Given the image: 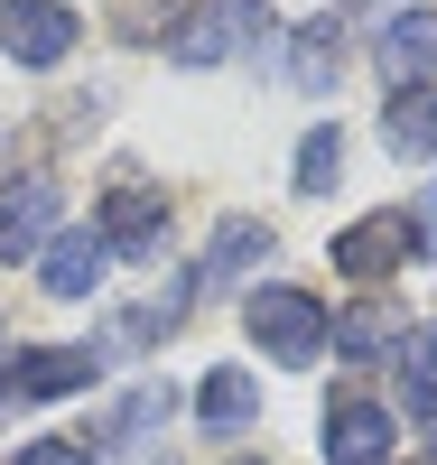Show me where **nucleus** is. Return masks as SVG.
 Listing matches in <instances>:
<instances>
[{"label":"nucleus","instance_id":"f257e3e1","mask_svg":"<svg viewBox=\"0 0 437 465\" xmlns=\"http://www.w3.org/2000/svg\"><path fill=\"white\" fill-rule=\"evenodd\" d=\"M243 326H252V344H261L270 363H316V354H326V335H335V317L316 307V289H289V280L252 289V298H243Z\"/></svg>","mask_w":437,"mask_h":465},{"label":"nucleus","instance_id":"f03ea898","mask_svg":"<svg viewBox=\"0 0 437 465\" xmlns=\"http://www.w3.org/2000/svg\"><path fill=\"white\" fill-rule=\"evenodd\" d=\"M74 47H84V19H74L65 0H10V10H0V56H10V65L47 74V65H65Z\"/></svg>","mask_w":437,"mask_h":465},{"label":"nucleus","instance_id":"7ed1b4c3","mask_svg":"<svg viewBox=\"0 0 437 465\" xmlns=\"http://www.w3.org/2000/svg\"><path fill=\"white\" fill-rule=\"evenodd\" d=\"M243 37H270V10H261V0H214V10H186L168 28V56L177 65H223Z\"/></svg>","mask_w":437,"mask_h":465},{"label":"nucleus","instance_id":"20e7f679","mask_svg":"<svg viewBox=\"0 0 437 465\" xmlns=\"http://www.w3.org/2000/svg\"><path fill=\"white\" fill-rule=\"evenodd\" d=\"M326 261H335V270H353V280H363V289H382L391 270L410 261V223H401V214L382 205V214H363V223H344L335 242H326Z\"/></svg>","mask_w":437,"mask_h":465},{"label":"nucleus","instance_id":"39448f33","mask_svg":"<svg viewBox=\"0 0 437 465\" xmlns=\"http://www.w3.org/2000/svg\"><path fill=\"white\" fill-rule=\"evenodd\" d=\"M372 65H382V84H391V94L437 84V10H401V19L372 37Z\"/></svg>","mask_w":437,"mask_h":465},{"label":"nucleus","instance_id":"423d86ee","mask_svg":"<svg viewBox=\"0 0 437 465\" xmlns=\"http://www.w3.org/2000/svg\"><path fill=\"white\" fill-rule=\"evenodd\" d=\"M47 223H56V177L47 168H28V177L0 186V261L47 252Z\"/></svg>","mask_w":437,"mask_h":465},{"label":"nucleus","instance_id":"0eeeda50","mask_svg":"<svg viewBox=\"0 0 437 465\" xmlns=\"http://www.w3.org/2000/svg\"><path fill=\"white\" fill-rule=\"evenodd\" d=\"M103 354L94 344H37V354H10V391L19 401H65V391H94Z\"/></svg>","mask_w":437,"mask_h":465},{"label":"nucleus","instance_id":"6e6552de","mask_svg":"<svg viewBox=\"0 0 437 465\" xmlns=\"http://www.w3.org/2000/svg\"><path fill=\"white\" fill-rule=\"evenodd\" d=\"M391 429H401V419H391L382 401H335L326 410V465H391Z\"/></svg>","mask_w":437,"mask_h":465},{"label":"nucleus","instance_id":"1a4fd4ad","mask_svg":"<svg viewBox=\"0 0 437 465\" xmlns=\"http://www.w3.org/2000/svg\"><path fill=\"white\" fill-rule=\"evenodd\" d=\"M94 232H103L112 261H122V252H149L158 232H168V196H158V186H112L103 214H94Z\"/></svg>","mask_w":437,"mask_h":465},{"label":"nucleus","instance_id":"9d476101","mask_svg":"<svg viewBox=\"0 0 437 465\" xmlns=\"http://www.w3.org/2000/svg\"><path fill=\"white\" fill-rule=\"evenodd\" d=\"M252 419H261V381L243 363H214L205 381H195V429L205 438H243Z\"/></svg>","mask_w":437,"mask_h":465},{"label":"nucleus","instance_id":"9b49d317","mask_svg":"<svg viewBox=\"0 0 437 465\" xmlns=\"http://www.w3.org/2000/svg\"><path fill=\"white\" fill-rule=\"evenodd\" d=\"M103 270H112L103 232H56V242L37 252V289H47V298H94Z\"/></svg>","mask_w":437,"mask_h":465},{"label":"nucleus","instance_id":"f8f14e48","mask_svg":"<svg viewBox=\"0 0 437 465\" xmlns=\"http://www.w3.org/2000/svg\"><path fill=\"white\" fill-rule=\"evenodd\" d=\"M252 261H270V223H252V214H223V223H214V242H205V270H195V298L233 289Z\"/></svg>","mask_w":437,"mask_h":465},{"label":"nucleus","instance_id":"ddd939ff","mask_svg":"<svg viewBox=\"0 0 437 465\" xmlns=\"http://www.w3.org/2000/svg\"><path fill=\"white\" fill-rule=\"evenodd\" d=\"M382 140H391V159H437V84L391 94L382 103Z\"/></svg>","mask_w":437,"mask_h":465},{"label":"nucleus","instance_id":"4468645a","mask_svg":"<svg viewBox=\"0 0 437 465\" xmlns=\"http://www.w3.org/2000/svg\"><path fill=\"white\" fill-rule=\"evenodd\" d=\"M391 354H401V410L419 429H437V326H419L410 344H391Z\"/></svg>","mask_w":437,"mask_h":465},{"label":"nucleus","instance_id":"2eb2a0df","mask_svg":"<svg viewBox=\"0 0 437 465\" xmlns=\"http://www.w3.org/2000/svg\"><path fill=\"white\" fill-rule=\"evenodd\" d=\"M158 419H177V381H140V391L103 419V438H94V447H131V438H149V429H158Z\"/></svg>","mask_w":437,"mask_h":465},{"label":"nucleus","instance_id":"dca6fc26","mask_svg":"<svg viewBox=\"0 0 437 465\" xmlns=\"http://www.w3.org/2000/svg\"><path fill=\"white\" fill-rule=\"evenodd\" d=\"M326 344H335L344 363H382V354H391V307H382V298H363V307H344Z\"/></svg>","mask_w":437,"mask_h":465},{"label":"nucleus","instance_id":"f3484780","mask_svg":"<svg viewBox=\"0 0 437 465\" xmlns=\"http://www.w3.org/2000/svg\"><path fill=\"white\" fill-rule=\"evenodd\" d=\"M289 47H298V56H289V84L326 94V84H335V65H344V56H335V47H344V37H335V19H307V28L289 37Z\"/></svg>","mask_w":437,"mask_h":465},{"label":"nucleus","instance_id":"a211bd4d","mask_svg":"<svg viewBox=\"0 0 437 465\" xmlns=\"http://www.w3.org/2000/svg\"><path fill=\"white\" fill-rule=\"evenodd\" d=\"M335 168H344V140H335V122H316L307 140H298V196H326V186H335Z\"/></svg>","mask_w":437,"mask_h":465},{"label":"nucleus","instance_id":"6ab92c4d","mask_svg":"<svg viewBox=\"0 0 437 465\" xmlns=\"http://www.w3.org/2000/svg\"><path fill=\"white\" fill-rule=\"evenodd\" d=\"M401 223H410V252H428V261H437V186H419Z\"/></svg>","mask_w":437,"mask_h":465},{"label":"nucleus","instance_id":"aec40b11","mask_svg":"<svg viewBox=\"0 0 437 465\" xmlns=\"http://www.w3.org/2000/svg\"><path fill=\"white\" fill-rule=\"evenodd\" d=\"M10 465H94V456L74 447V438H37V447H19Z\"/></svg>","mask_w":437,"mask_h":465},{"label":"nucleus","instance_id":"412c9836","mask_svg":"<svg viewBox=\"0 0 437 465\" xmlns=\"http://www.w3.org/2000/svg\"><path fill=\"white\" fill-rule=\"evenodd\" d=\"M0 391H10V344H0Z\"/></svg>","mask_w":437,"mask_h":465},{"label":"nucleus","instance_id":"4be33fe9","mask_svg":"<svg viewBox=\"0 0 437 465\" xmlns=\"http://www.w3.org/2000/svg\"><path fill=\"white\" fill-rule=\"evenodd\" d=\"M410 465H437V447H428V456H410Z\"/></svg>","mask_w":437,"mask_h":465},{"label":"nucleus","instance_id":"5701e85b","mask_svg":"<svg viewBox=\"0 0 437 465\" xmlns=\"http://www.w3.org/2000/svg\"><path fill=\"white\" fill-rule=\"evenodd\" d=\"M233 465H261V456H233Z\"/></svg>","mask_w":437,"mask_h":465},{"label":"nucleus","instance_id":"b1692460","mask_svg":"<svg viewBox=\"0 0 437 465\" xmlns=\"http://www.w3.org/2000/svg\"><path fill=\"white\" fill-rule=\"evenodd\" d=\"M158 465H177V456H158Z\"/></svg>","mask_w":437,"mask_h":465}]
</instances>
